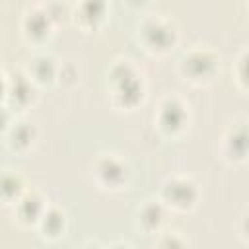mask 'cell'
Returning a JSON list of instances; mask_svg holds the SVG:
<instances>
[{
    "label": "cell",
    "mask_w": 249,
    "mask_h": 249,
    "mask_svg": "<svg viewBox=\"0 0 249 249\" xmlns=\"http://www.w3.org/2000/svg\"><path fill=\"white\" fill-rule=\"evenodd\" d=\"M109 84L113 88V103L117 107L132 109L144 97V88L138 72L130 60H117L109 70Z\"/></svg>",
    "instance_id": "1"
},
{
    "label": "cell",
    "mask_w": 249,
    "mask_h": 249,
    "mask_svg": "<svg viewBox=\"0 0 249 249\" xmlns=\"http://www.w3.org/2000/svg\"><path fill=\"white\" fill-rule=\"evenodd\" d=\"M138 41H142L144 49L154 54H163L171 51L177 43V29L173 21L163 19L160 16L148 18L138 27Z\"/></svg>",
    "instance_id": "2"
},
{
    "label": "cell",
    "mask_w": 249,
    "mask_h": 249,
    "mask_svg": "<svg viewBox=\"0 0 249 249\" xmlns=\"http://www.w3.org/2000/svg\"><path fill=\"white\" fill-rule=\"evenodd\" d=\"M218 68H220V60L208 49H193L179 62V70L185 76V80L195 84L212 82L214 76L218 74Z\"/></svg>",
    "instance_id": "3"
},
{
    "label": "cell",
    "mask_w": 249,
    "mask_h": 249,
    "mask_svg": "<svg viewBox=\"0 0 249 249\" xmlns=\"http://www.w3.org/2000/svg\"><path fill=\"white\" fill-rule=\"evenodd\" d=\"M160 200L171 210H191L198 200V187L189 177H171L161 185Z\"/></svg>",
    "instance_id": "4"
},
{
    "label": "cell",
    "mask_w": 249,
    "mask_h": 249,
    "mask_svg": "<svg viewBox=\"0 0 249 249\" xmlns=\"http://www.w3.org/2000/svg\"><path fill=\"white\" fill-rule=\"evenodd\" d=\"M93 175L103 189H123L130 179V167L117 154H101L93 165Z\"/></svg>",
    "instance_id": "5"
},
{
    "label": "cell",
    "mask_w": 249,
    "mask_h": 249,
    "mask_svg": "<svg viewBox=\"0 0 249 249\" xmlns=\"http://www.w3.org/2000/svg\"><path fill=\"white\" fill-rule=\"evenodd\" d=\"M187 121H189V111L179 97L169 95L160 101L156 111V123L165 134H179L187 126Z\"/></svg>",
    "instance_id": "6"
},
{
    "label": "cell",
    "mask_w": 249,
    "mask_h": 249,
    "mask_svg": "<svg viewBox=\"0 0 249 249\" xmlns=\"http://www.w3.org/2000/svg\"><path fill=\"white\" fill-rule=\"evenodd\" d=\"M165 218V206L161 200H146L138 210H136V228L144 235L158 233Z\"/></svg>",
    "instance_id": "7"
},
{
    "label": "cell",
    "mask_w": 249,
    "mask_h": 249,
    "mask_svg": "<svg viewBox=\"0 0 249 249\" xmlns=\"http://www.w3.org/2000/svg\"><path fill=\"white\" fill-rule=\"evenodd\" d=\"M222 152H224V158H228L230 161H245V156H247L245 121L235 123V124L228 130V134L224 136Z\"/></svg>",
    "instance_id": "8"
},
{
    "label": "cell",
    "mask_w": 249,
    "mask_h": 249,
    "mask_svg": "<svg viewBox=\"0 0 249 249\" xmlns=\"http://www.w3.org/2000/svg\"><path fill=\"white\" fill-rule=\"evenodd\" d=\"M45 208V200L35 191H23L21 196L14 202V210L21 224H37Z\"/></svg>",
    "instance_id": "9"
},
{
    "label": "cell",
    "mask_w": 249,
    "mask_h": 249,
    "mask_svg": "<svg viewBox=\"0 0 249 249\" xmlns=\"http://www.w3.org/2000/svg\"><path fill=\"white\" fill-rule=\"evenodd\" d=\"M105 12H107L105 0H78L74 18H76V23H80V27L93 29L103 21Z\"/></svg>",
    "instance_id": "10"
},
{
    "label": "cell",
    "mask_w": 249,
    "mask_h": 249,
    "mask_svg": "<svg viewBox=\"0 0 249 249\" xmlns=\"http://www.w3.org/2000/svg\"><path fill=\"white\" fill-rule=\"evenodd\" d=\"M51 25H53V19L45 12V8H33L23 18V33L27 39H33V41L45 39L51 31Z\"/></svg>",
    "instance_id": "11"
},
{
    "label": "cell",
    "mask_w": 249,
    "mask_h": 249,
    "mask_svg": "<svg viewBox=\"0 0 249 249\" xmlns=\"http://www.w3.org/2000/svg\"><path fill=\"white\" fill-rule=\"evenodd\" d=\"M6 132H8V146L12 150H18V152L27 150L35 142V136H37L35 126L31 123H27V121L10 123Z\"/></svg>",
    "instance_id": "12"
},
{
    "label": "cell",
    "mask_w": 249,
    "mask_h": 249,
    "mask_svg": "<svg viewBox=\"0 0 249 249\" xmlns=\"http://www.w3.org/2000/svg\"><path fill=\"white\" fill-rule=\"evenodd\" d=\"M27 76L37 84L53 82L58 76V64L51 54H39V56H35L31 60Z\"/></svg>",
    "instance_id": "13"
},
{
    "label": "cell",
    "mask_w": 249,
    "mask_h": 249,
    "mask_svg": "<svg viewBox=\"0 0 249 249\" xmlns=\"http://www.w3.org/2000/svg\"><path fill=\"white\" fill-rule=\"evenodd\" d=\"M39 230H41V235L47 237V239H58L64 231V226H66V218H64V212H60L58 208H45L39 222H37Z\"/></svg>",
    "instance_id": "14"
},
{
    "label": "cell",
    "mask_w": 249,
    "mask_h": 249,
    "mask_svg": "<svg viewBox=\"0 0 249 249\" xmlns=\"http://www.w3.org/2000/svg\"><path fill=\"white\" fill-rule=\"evenodd\" d=\"M23 179L10 169L0 171V200L6 204H14L23 193Z\"/></svg>",
    "instance_id": "15"
},
{
    "label": "cell",
    "mask_w": 249,
    "mask_h": 249,
    "mask_svg": "<svg viewBox=\"0 0 249 249\" xmlns=\"http://www.w3.org/2000/svg\"><path fill=\"white\" fill-rule=\"evenodd\" d=\"M8 126H10V117H8L6 109H4V107H0V134H2V132H6V130H8Z\"/></svg>",
    "instance_id": "16"
},
{
    "label": "cell",
    "mask_w": 249,
    "mask_h": 249,
    "mask_svg": "<svg viewBox=\"0 0 249 249\" xmlns=\"http://www.w3.org/2000/svg\"><path fill=\"white\" fill-rule=\"evenodd\" d=\"M6 89H8V82L4 80V76H2V72H0V99H2V95L6 93Z\"/></svg>",
    "instance_id": "17"
}]
</instances>
